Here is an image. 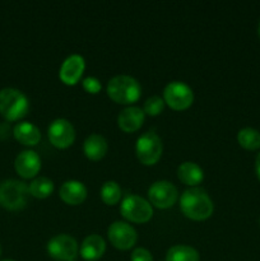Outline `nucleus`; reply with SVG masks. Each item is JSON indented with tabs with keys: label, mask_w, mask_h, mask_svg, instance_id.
Wrapping results in <instances>:
<instances>
[{
	"label": "nucleus",
	"mask_w": 260,
	"mask_h": 261,
	"mask_svg": "<svg viewBox=\"0 0 260 261\" xmlns=\"http://www.w3.org/2000/svg\"><path fill=\"white\" fill-rule=\"evenodd\" d=\"M183 213L194 221H203L213 213V201L206 191L200 188H191L184 191L180 199Z\"/></svg>",
	"instance_id": "obj_1"
},
{
	"label": "nucleus",
	"mask_w": 260,
	"mask_h": 261,
	"mask_svg": "<svg viewBox=\"0 0 260 261\" xmlns=\"http://www.w3.org/2000/svg\"><path fill=\"white\" fill-rule=\"evenodd\" d=\"M30 102L25 94L17 88H3L0 91V115L8 121H17L27 115Z\"/></svg>",
	"instance_id": "obj_2"
},
{
	"label": "nucleus",
	"mask_w": 260,
	"mask_h": 261,
	"mask_svg": "<svg viewBox=\"0 0 260 261\" xmlns=\"http://www.w3.org/2000/svg\"><path fill=\"white\" fill-rule=\"evenodd\" d=\"M28 186L23 181L4 180L0 182V205L8 211H20L27 204Z\"/></svg>",
	"instance_id": "obj_3"
},
{
	"label": "nucleus",
	"mask_w": 260,
	"mask_h": 261,
	"mask_svg": "<svg viewBox=\"0 0 260 261\" xmlns=\"http://www.w3.org/2000/svg\"><path fill=\"white\" fill-rule=\"evenodd\" d=\"M107 94L117 103H133L140 97V86L130 75H116L107 83Z\"/></svg>",
	"instance_id": "obj_4"
},
{
	"label": "nucleus",
	"mask_w": 260,
	"mask_h": 261,
	"mask_svg": "<svg viewBox=\"0 0 260 261\" xmlns=\"http://www.w3.org/2000/svg\"><path fill=\"white\" fill-rule=\"evenodd\" d=\"M122 217L134 223H144L153 216V209L149 201L138 195H127L120 206Z\"/></svg>",
	"instance_id": "obj_5"
},
{
	"label": "nucleus",
	"mask_w": 260,
	"mask_h": 261,
	"mask_svg": "<svg viewBox=\"0 0 260 261\" xmlns=\"http://www.w3.org/2000/svg\"><path fill=\"white\" fill-rule=\"evenodd\" d=\"M135 150L140 162L147 166L154 165L162 154V140L155 133L147 132L138 138Z\"/></svg>",
	"instance_id": "obj_6"
},
{
	"label": "nucleus",
	"mask_w": 260,
	"mask_h": 261,
	"mask_svg": "<svg viewBox=\"0 0 260 261\" xmlns=\"http://www.w3.org/2000/svg\"><path fill=\"white\" fill-rule=\"evenodd\" d=\"M165 102L173 110H185L193 103V89L184 82H171L163 91Z\"/></svg>",
	"instance_id": "obj_7"
},
{
	"label": "nucleus",
	"mask_w": 260,
	"mask_h": 261,
	"mask_svg": "<svg viewBox=\"0 0 260 261\" xmlns=\"http://www.w3.org/2000/svg\"><path fill=\"white\" fill-rule=\"evenodd\" d=\"M78 244L69 234H58L47 244V251L55 260L71 261L78 255Z\"/></svg>",
	"instance_id": "obj_8"
},
{
	"label": "nucleus",
	"mask_w": 260,
	"mask_h": 261,
	"mask_svg": "<svg viewBox=\"0 0 260 261\" xmlns=\"http://www.w3.org/2000/svg\"><path fill=\"white\" fill-rule=\"evenodd\" d=\"M148 198L157 208H170L177 200V189L170 181H155L148 190Z\"/></svg>",
	"instance_id": "obj_9"
},
{
	"label": "nucleus",
	"mask_w": 260,
	"mask_h": 261,
	"mask_svg": "<svg viewBox=\"0 0 260 261\" xmlns=\"http://www.w3.org/2000/svg\"><path fill=\"white\" fill-rule=\"evenodd\" d=\"M110 241L116 249L129 250L137 242V232L126 222H114L107 231Z\"/></svg>",
	"instance_id": "obj_10"
},
{
	"label": "nucleus",
	"mask_w": 260,
	"mask_h": 261,
	"mask_svg": "<svg viewBox=\"0 0 260 261\" xmlns=\"http://www.w3.org/2000/svg\"><path fill=\"white\" fill-rule=\"evenodd\" d=\"M48 139L58 148H66L73 144L75 139V130L70 121L65 119H56L48 126Z\"/></svg>",
	"instance_id": "obj_11"
},
{
	"label": "nucleus",
	"mask_w": 260,
	"mask_h": 261,
	"mask_svg": "<svg viewBox=\"0 0 260 261\" xmlns=\"http://www.w3.org/2000/svg\"><path fill=\"white\" fill-rule=\"evenodd\" d=\"M14 168L23 178H32L41 168V158L33 150H23L15 157Z\"/></svg>",
	"instance_id": "obj_12"
},
{
	"label": "nucleus",
	"mask_w": 260,
	"mask_h": 261,
	"mask_svg": "<svg viewBox=\"0 0 260 261\" xmlns=\"http://www.w3.org/2000/svg\"><path fill=\"white\" fill-rule=\"evenodd\" d=\"M84 68H86V63H84L83 56L74 54L66 58L64 60L63 65L60 68V79L65 84H75L79 81V78L83 74Z\"/></svg>",
	"instance_id": "obj_13"
},
{
	"label": "nucleus",
	"mask_w": 260,
	"mask_h": 261,
	"mask_svg": "<svg viewBox=\"0 0 260 261\" xmlns=\"http://www.w3.org/2000/svg\"><path fill=\"white\" fill-rule=\"evenodd\" d=\"M144 117L145 114L140 107L129 106L120 112L119 117H117V122H119V126L124 132L132 133L142 126Z\"/></svg>",
	"instance_id": "obj_14"
},
{
	"label": "nucleus",
	"mask_w": 260,
	"mask_h": 261,
	"mask_svg": "<svg viewBox=\"0 0 260 261\" xmlns=\"http://www.w3.org/2000/svg\"><path fill=\"white\" fill-rule=\"evenodd\" d=\"M60 198L70 205H78L87 198V188L83 182L76 180H69L61 185Z\"/></svg>",
	"instance_id": "obj_15"
},
{
	"label": "nucleus",
	"mask_w": 260,
	"mask_h": 261,
	"mask_svg": "<svg viewBox=\"0 0 260 261\" xmlns=\"http://www.w3.org/2000/svg\"><path fill=\"white\" fill-rule=\"evenodd\" d=\"M13 135L24 145H36L41 140V132L35 124L28 121L18 122L13 129Z\"/></svg>",
	"instance_id": "obj_16"
},
{
	"label": "nucleus",
	"mask_w": 260,
	"mask_h": 261,
	"mask_svg": "<svg viewBox=\"0 0 260 261\" xmlns=\"http://www.w3.org/2000/svg\"><path fill=\"white\" fill-rule=\"evenodd\" d=\"M106 244L98 234H89L84 239L81 246V255L84 260H97L103 255Z\"/></svg>",
	"instance_id": "obj_17"
},
{
	"label": "nucleus",
	"mask_w": 260,
	"mask_h": 261,
	"mask_svg": "<svg viewBox=\"0 0 260 261\" xmlns=\"http://www.w3.org/2000/svg\"><path fill=\"white\" fill-rule=\"evenodd\" d=\"M107 148H109V145H107L106 139L99 134H91L84 140V153L92 161L101 160L106 154Z\"/></svg>",
	"instance_id": "obj_18"
},
{
	"label": "nucleus",
	"mask_w": 260,
	"mask_h": 261,
	"mask_svg": "<svg viewBox=\"0 0 260 261\" xmlns=\"http://www.w3.org/2000/svg\"><path fill=\"white\" fill-rule=\"evenodd\" d=\"M177 176L184 184L190 186L198 185L204 178L203 170L194 162H184L178 166Z\"/></svg>",
	"instance_id": "obj_19"
},
{
	"label": "nucleus",
	"mask_w": 260,
	"mask_h": 261,
	"mask_svg": "<svg viewBox=\"0 0 260 261\" xmlns=\"http://www.w3.org/2000/svg\"><path fill=\"white\" fill-rule=\"evenodd\" d=\"M200 255L194 247L186 245L172 246L166 254V261H199Z\"/></svg>",
	"instance_id": "obj_20"
},
{
	"label": "nucleus",
	"mask_w": 260,
	"mask_h": 261,
	"mask_svg": "<svg viewBox=\"0 0 260 261\" xmlns=\"http://www.w3.org/2000/svg\"><path fill=\"white\" fill-rule=\"evenodd\" d=\"M240 145L245 149L256 150L260 148V133L252 127H244L237 134Z\"/></svg>",
	"instance_id": "obj_21"
},
{
	"label": "nucleus",
	"mask_w": 260,
	"mask_h": 261,
	"mask_svg": "<svg viewBox=\"0 0 260 261\" xmlns=\"http://www.w3.org/2000/svg\"><path fill=\"white\" fill-rule=\"evenodd\" d=\"M28 190L32 196L37 199H45L54 191V182L47 177H37L30 184Z\"/></svg>",
	"instance_id": "obj_22"
},
{
	"label": "nucleus",
	"mask_w": 260,
	"mask_h": 261,
	"mask_svg": "<svg viewBox=\"0 0 260 261\" xmlns=\"http://www.w3.org/2000/svg\"><path fill=\"white\" fill-rule=\"evenodd\" d=\"M101 198L109 205H114L121 198V188L115 181H106L101 188Z\"/></svg>",
	"instance_id": "obj_23"
},
{
	"label": "nucleus",
	"mask_w": 260,
	"mask_h": 261,
	"mask_svg": "<svg viewBox=\"0 0 260 261\" xmlns=\"http://www.w3.org/2000/svg\"><path fill=\"white\" fill-rule=\"evenodd\" d=\"M165 107V101L158 96H152L144 102V114L150 115V116H155V115L161 114Z\"/></svg>",
	"instance_id": "obj_24"
},
{
	"label": "nucleus",
	"mask_w": 260,
	"mask_h": 261,
	"mask_svg": "<svg viewBox=\"0 0 260 261\" xmlns=\"http://www.w3.org/2000/svg\"><path fill=\"white\" fill-rule=\"evenodd\" d=\"M82 84H83V88L89 93H97V92L101 91V83L94 76H87L83 79Z\"/></svg>",
	"instance_id": "obj_25"
},
{
	"label": "nucleus",
	"mask_w": 260,
	"mask_h": 261,
	"mask_svg": "<svg viewBox=\"0 0 260 261\" xmlns=\"http://www.w3.org/2000/svg\"><path fill=\"white\" fill-rule=\"evenodd\" d=\"M132 261H153V256L147 249L138 247L132 252Z\"/></svg>",
	"instance_id": "obj_26"
},
{
	"label": "nucleus",
	"mask_w": 260,
	"mask_h": 261,
	"mask_svg": "<svg viewBox=\"0 0 260 261\" xmlns=\"http://www.w3.org/2000/svg\"><path fill=\"white\" fill-rule=\"evenodd\" d=\"M255 172H256L257 178L260 180V153L257 154L256 161H255Z\"/></svg>",
	"instance_id": "obj_27"
},
{
	"label": "nucleus",
	"mask_w": 260,
	"mask_h": 261,
	"mask_svg": "<svg viewBox=\"0 0 260 261\" xmlns=\"http://www.w3.org/2000/svg\"><path fill=\"white\" fill-rule=\"evenodd\" d=\"M257 35H259L260 37V23H259V27H257Z\"/></svg>",
	"instance_id": "obj_28"
},
{
	"label": "nucleus",
	"mask_w": 260,
	"mask_h": 261,
	"mask_svg": "<svg viewBox=\"0 0 260 261\" xmlns=\"http://www.w3.org/2000/svg\"><path fill=\"white\" fill-rule=\"evenodd\" d=\"M3 261H14V260H10V259H7V260H3Z\"/></svg>",
	"instance_id": "obj_29"
},
{
	"label": "nucleus",
	"mask_w": 260,
	"mask_h": 261,
	"mask_svg": "<svg viewBox=\"0 0 260 261\" xmlns=\"http://www.w3.org/2000/svg\"><path fill=\"white\" fill-rule=\"evenodd\" d=\"M0 255H2V247H0Z\"/></svg>",
	"instance_id": "obj_30"
},
{
	"label": "nucleus",
	"mask_w": 260,
	"mask_h": 261,
	"mask_svg": "<svg viewBox=\"0 0 260 261\" xmlns=\"http://www.w3.org/2000/svg\"><path fill=\"white\" fill-rule=\"evenodd\" d=\"M71 261H75V260H71Z\"/></svg>",
	"instance_id": "obj_31"
}]
</instances>
